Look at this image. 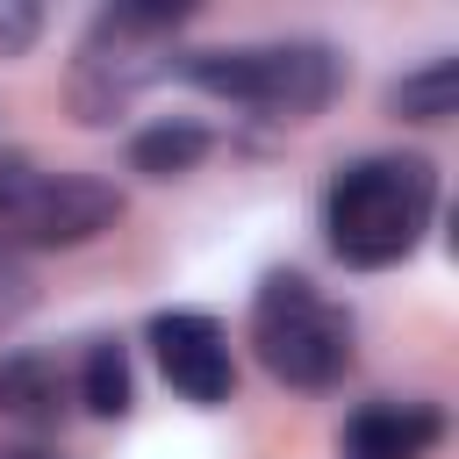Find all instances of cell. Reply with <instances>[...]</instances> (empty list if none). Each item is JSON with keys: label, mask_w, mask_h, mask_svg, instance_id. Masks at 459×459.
Here are the masks:
<instances>
[{"label": "cell", "mask_w": 459, "mask_h": 459, "mask_svg": "<svg viewBox=\"0 0 459 459\" xmlns=\"http://www.w3.org/2000/svg\"><path fill=\"white\" fill-rule=\"evenodd\" d=\"M437 215V172L430 158H351L337 165L330 194H323V237L344 265L359 273H380V265H402L423 230Z\"/></svg>", "instance_id": "cell-1"}, {"label": "cell", "mask_w": 459, "mask_h": 459, "mask_svg": "<svg viewBox=\"0 0 459 459\" xmlns=\"http://www.w3.org/2000/svg\"><path fill=\"white\" fill-rule=\"evenodd\" d=\"M179 79L201 86V93H215V100L308 122V115H323V108L337 100L344 57H337L330 43L287 36V43H244V50H186V57H179Z\"/></svg>", "instance_id": "cell-2"}, {"label": "cell", "mask_w": 459, "mask_h": 459, "mask_svg": "<svg viewBox=\"0 0 459 459\" xmlns=\"http://www.w3.org/2000/svg\"><path fill=\"white\" fill-rule=\"evenodd\" d=\"M251 344L258 366L287 387H337L351 373V316L301 273H273L251 301Z\"/></svg>", "instance_id": "cell-3"}, {"label": "cell", "mask_w": 459, "mask_h": 459, "mask_svg": "<svg viewBox=\"0 0 459 459\" xmlns=\"http://www.w3.org/2000/svg\"><path fill=\"white\" fill-rule=\"evenodd\" d=\"M186 7H108L72 65V108L79 122H115L158 72H172V36Z\"/></svg>", "instance_id": "cell-4"}, {"label": "cell", "mask_w": 459, "mask_h": 459, "mask_svg": "<svg viewBox=\"0 0 459 459\" xmlns=\"http://www.w3.org/2000/svg\"><path fill=\"white\" fill-rule=\"evenodd\" d=\"M115 215H122V194L108 179L0 158V244L65 251V244H93L100 230H115Z\"/></svg>", "instance_id": "cell-5"}, {"label": "cell", "mask_w": 459, "mask_h": 459, "mask_svg": "<svg viewBox=\"0 0 459 459\" xmlns=\"http://www.w3.org/2000/svg\"><path fill=\"white\" fill-rule=\"evenodd\" d=\"M151 351H158V373H165L186 402H201V409L230 402L237 359H230V337H222L215 316H201V308H165V316H151Z\"/></svg>", "instance_id": "cell-6"}, {"label": "cell", "mask_w": 459, "mask_h": 459, "mask_svg": "<svg viewBox=\"0 0 459 459\" xmlns=\"http://www.w3.org/2000/svg\"><path fill=\"white\" fill-rule=\"evenodd\" d=\"M445 437V416L430 402H366L344 423V452L351 459H423Z\"/></svg>", "instance_id": "cell-7"}, {"label": "cell", "mask_w": 459, "mask_h": 459, "mask_svg": "<svg viewBox=\"0 0 459 459\" xmlns=\"http://www.w3.org/2000/svg\"><path fill=\"white\" fill-rule=\"evenodd\" d=\"M0 416H14V423H29V430H50V423L65 416V380H57V366L36 359V351H14V359L0 366Z\"/></svg>", "instance_id": "cell-8"}, {"label": "cell", "mask_w": 459, "mask_h": 459, "mask_svg": "<svg viewBox=\"0 0 459 459\" xmlns=\"http://www.w3.org/2000/svg\"><path fill=\"white\" fill-rule=\"evenodd\" d=\"M201 158H208V129H201V122H158V129H143V136L129 143V165L151 172V179H179V172H194Z\"/></svg>", "instance_id": "cell-9"}, {"label": "cell", "mask_w": 459, "mask_h": 459, "mask_svg": "<svg viewBox=\"0 0 459 459\" xmlns=\"http://www.w3.org/2000/svg\"><path fill=\"white\" fill-rule=\"evenodd\" d=\"M79 402H86L93 416H122V409H129V351H122L115 337H100V344L86 351V373H79Z\"/></svg>", "instance_id": "cell-10"}, {"label": "cell", "mask_w": 459, "mask_h": 459, "mask_svg": "<svg viewBox=\"0 0 459 459\" xmlns=\"http://www.w3.org/2000/svg\"><path fill=\"white\" fill-rule=\"evenodd\" d=\"M452 100H459V65L452 57H437L430 72H409L394 86V115H409V122H445Z\"/></svg>", "instance_id": "cell-11"}, {"label": "cell", "mask_w": 459, "mask_h": 459, "mask_svg": "<svg viewBox=\"0 0 459 459\" xmlns=\"http://www.w3.org/2000/svg\"><path fill=\"white\" fill-rule=\"evenodd\" d=\"M43 36V7L36 0H0V57H22Z\"/></svg>", "instance_id": "cell-12"}, {"label": "cell", "mask_w": 459, "mask_h": 459, "mask_svg": "<svg viewBox=\"0 0 459 459\" xmlns=\"http://www.w3.org/2000/svg\"><path fill=\"white\" fill-rule=\"evenodd\" d=\"M0 459H57V452H43V445H14V452H0Z\"/></svg>", "instance_id": "cell-13"}]
</instances>
